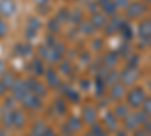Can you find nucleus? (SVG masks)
Masks as SVG:
<instances>
[{
	"instance_id": "423d86ee",
	"label": "nucleus",
	"mask_w": 151,
	"mask_h": 136,
	"mask_svg": "<svg viewBox=\"0 0 151 136\" xmlns=\"http://www.w3.org/2000/svg\"><path fill=\"white\" fill-rule=\"evenodd\" d=\"M17 11L14 0H0V14L3 17H11L14 15Z\"/></svg>"
},
{
	"instance_id": "ddd939ff",
	"label": "nucleus",
	"mask_w": 151,
	"mask_h": 136,
	"mask_svg": "<svg viewBox=\"0 0 151 136\" xmlns=\"http://www.w3.org/2000/svg\"><path fill=\"white\" fill-rule=\"evenodd\" d=\"M104 23H106V18H104V15H101V14H94V15L91 17V24H92L94 27H101Z\"/></svg>"
},
{
	"instance_id": "4c0bfd02",
	"label": "nucleus",
	"mask_w": 151,
	"mask_h": 136,
	"mask_svg": "<svg viewBox=\"0 0 151 136\" xmlns=\"http://www.w3.org/2000/svg\"><path fill=\"white\" fill-rule=\"evenodd\" d=\"M5 68H6V65H5V62L2 59H0V74H3L5 73Z\"/></svg>"
},
{
	"instance_id": "473e14b6",
	"label": "nucleus",
	"mask_w": 151,
	"mask_h": 136,
	"mask_svg": "<svg viewBox=\"0 0 151 136\" xmlns=\"http://www.w3.org/2000/svg\"><path fill=\"white\" fill-rule=\"evenodd\" d=\"M56 107H58V110H59V114H64V112H65L64 101H62V100H58V101H56Z\"/></svg>"
},
{
	"instance_id": "6e6552de",
	"label": "nucleus",
	"mask_w": 151,
	"mask_h": 136,
	"mask_svg": "<svg viewBox=\"0 0 151 136\" xmlns=\"http://www.w3.org/2000/svg\"><path fill=\"white\" fill-rule=\"evenodd\" d=\"M27 88L30 92L36 94V95H44L45 94V88L42 86V83H40L38 80H27Z\"/></svg>"
},
{
	"instance_id": "9b49d317",
	"label": "nucleus",
	"mask_w": 151,
	"mask_h": 136,
	"mask_svg": "<svg viewBox=\"0 0 151 136\" xmlns=\"http://www.w3.org/2000/svg\"><path fill=\"white\" fill-rule=\"evenodd\" d=\"M124 95V85H112V89H110V98L113 100H119V98Z\"/></svg>"
},
{
	"instance_id": "cd10ccee",
	"label": "nucleus",
	"mask_w": 151,
	"mask_h": 136,
	"mask_svg": "<svg viewBox=\"0 0 151 136\" xmlns=\"http://www.w3.org/2000/svg\"><path fill=\"white\" fill-rule=\"evenodd\" d=\"M65 94L71 98L73 101H77V100H79V95L76 94V92H74V89H71V88H65Z\"/></svg>"
},
{
	"instance_id": "dca6fc26",
	"label": "nucleus",
	"mask_w": 151,
	"mask_h": 136,
	"mask_svg": "<svg viewBox=\"0 0 151 136\" xmlns=\"http://www.w3.org/2000/svg\"><path fill=\"white\" fill-rule=\"evenodd\" d=\"M103 9L107 12V14H113L115 12V8H116V3L112 2V0H103Z\"/></svg>"
},
{
	"instance_id": "e433bc0d",
	"label": "nucleus",
	"mask_w": 151,
	"mask_h": 136,
	"mask_svg": "<svg viewBox=\"0 0 151 136\" xmlns=\"http://www.w3.org/2000/svg\"><path fill=\"white\" fill-rule=\"evenodd\" d=\"M145 130L148 135H151V121H145Z\"/></svg>"
},
{
	"instance_id": "2eb2a0df",
	"label": "nucleus",
	"mask_w": 151,
	"mask_h": 136,
	"mask_svg": "<svg viewBox=\"0 0 151 136\" xmlns=\"http://www.w3.org/2000/svg\"><path fill=\"white\" fill-rule=\"evenodd\" d=\"M47 80H48V85L50 86H58L59 85V77L53 73V70H48L47 71Z\"/></svg>"
},
{
	"instance_id": "b1692460",
	"label": "nucleus",
	"mask_w": 151,
	"mask_h": 136,
	"mask_svg": "<svg viewBox=\"0 0 151 136\" xmlns=\"http://www.w3.org/2000/svg\"><path fill=\"white\" fill-rule=\"evenodd\" d=\"M115 114H116L118 117H121V118H125V117L129 115V112H127V106L119 104V106L116 107V110H115Z\"/></svg>"
},
{
	"instance_id": "c03bdc74",
	"label": "nucleus",
	"mask_w": 151,
	"mask_h": 136,
	"mask_svg": "<svg viewBox=\"0 0 151 136\" xmlns=\"http://www.w3.org/2000/svg\"><path fill=\"white\" fill-rule=\"evenodd\" d=\"M145 2H151V0H145Z\"/></svg>"
},
{
	"instance_id": "a19ab883",
	"label": "nucleus",
	"mask_w": 151,
	"mask_h": 136,
	"mask_svg": "<svg viewBox=\"0 0 151 136\" xmlns=\"http://www.w3.org/2000/svg\"><path fill=\"white\" fill-rule=\"evenodd\" d=\"M118 136H127V135H125L124 132H119V133H118Z\"/></svg>"
},
{
	"instance_id": "ea45409f",
	"label": "nucleus",
	"mask_w": 151,
	"mask_h": 136,
	"mask_svg": "<svg viewBox=\"0 0 151 136\" xmlns=\"http://www.w3.org/2000/svg\"><path fill=\"white\" fill-rule=\"evenodd\" d=\"M83 27H85V29H83V32H86V33L92 32V30H89V24H88V23H86V24H83Z\"/></svg>"
},
{
	"instance_id": "f3484780",
	"label": "nucleus",
	"mask_w": 151,
	"mask_h": 136,
	"mask_svg": "<svg viewBox=\"0 0 151 136\" xmlns=\"http://www.w3.org/2000/svg\"><path fill=\"white\" fill-rule=\"evenodd\" d=\"M44 130H45V127H44L42 122H36L32 129V132H30V136H42Z\"/></svg>"
},
{
	"instance_id": "c756f323",
	"label": "nucleus",
	"mask_w": 151,
	"mask_h": 136,
	"mask_svg": "<svg viewBox=\"0 0 151 136\" xmlns=\"http://www.w3.org/2000/svg\"><path fill=\"white\" fill-rule=\"evenodd\" d=\"M144 112L147 115H151V98H148V100H144Z\"/></svg>"
},
{
	"instance_id": "a878e982",
	"label": "nucleus",
	"mask_w": 151,
	"mask_h": 136,
	"mask_svg": "<svg viewBox=\"0 0 151 136\" xmlns=\"http://www.w3.org/2000/svg\"><path fill=\"white\" fill-rule=\"evenodd\" d=\"M32 68L35 70V73H36V74H42V73H44V68L41 67V62H40L38 59L32 62Z\"/></svg>"
},
{
	"instance_id": "39448f33",
	"label": "nucleus",
	"mask_w": 151,
	"mask_h": 136,
	"mask_svg": "<svg viewBox=\"0 0 151 136\" xmlns=\"http://www.w3.org/2000/svg\"><path fill=\"white\" fill-rule=\"evenodd\" d=\"M125 8H127V15H129L130 18L141 17L142 14H145V11H147L145 5H144V3H139V2H133V3L127 5Z\"/></svg>"
},
{
	"instance_id": "c9c22d12",
	"label": "nucleus",
	"mask_w": 151,
	"mask_h": 136,
	"mask_svg": "<svg viewBox=\"0 0 151 136\" xmlns=\"http://www.w3.org/2000/svg\"><path fill=\"white\" fill-rule=\"evenodd\" d=\"M42 136H55V132L52 129H45L44 133H42Z\"/></svg>"
},
{
	"instance_id": "4468645a",
	"label": "nucleus",
	"mask_w": 151,
	"mask_h": 136,
	"mask_svg": "<svg viewBox=\"0 0 151 136\" xmlns=\"http://www.w3.org/2000/svg\"><path fill=\"white\" fill-rule=\"evenodd\" d=\"M104 122H106V126L110 129V130H115L116 129V118L113 114H107L104 117Z\"/></svg>"
},
{
	"instance_id": "aec40b11",
	"label": "nucleus",
	"mask_w": 151,
	"mask_h": 136,
	"mask_svg": "<svg viewBox=\"0 0 151 136\" xmlns=\"http://www.w3.org/2000/svg\"><path fill=\"white\" fill-rule=\"evenodd\" d=\"M115 62H116V55H115V53H109V55H106V58H104V64H106L107 68H112L113 65H115Z\"/></svg>"
},
{
	"instance_id": "393cba45",
	"label": "nucleus",
	"mask_w": 151,
	"mask_h": 136,
	"mask_svg": "<svg viewBox=\"0 0 151 136\" xmlns=\"http://www.w3.org/2000/svg\"><path fill=\"white\" fill-rule=\"evenodd\" d=\"M40 26L41 24H40V21H38L36 18H30L29 20V30L32 29V32H36L38 29H40Z\"/></svg>"
},
{
	"instance_id": "7ed1b4c3",
	"label": "nucleus",
	"mask_w": 151,
	"mask_h": 136,
	"mask_svg": "<svg viewBox=\"0 0 151 136\" xmlns=\"http://www.w3.org/2000/svg\"><path fill=\"white\" fill-rule=\"evenodd\" d=\"M21 103L24 107H29V109H38L41 107V100H40V95H36L33 92H26V95H24L21 98Z\"/></svg>"
},
{
	"instance_id": "1a4fd4ad",
	"label": "nucleus",
	"mask_w": 151,
	"mask_h": 136,
	"mask_svg": "<svg viewBox=\"0 0 151 136\" xmlns=\"http://www.w3.org/2000/svg\"><path fill=\"white\" fill-rule=\"evenodd\" d=\"M12 126H15V127H23L24 126V115L23 112H20V110H12Z\"/></svg>"
},
{
	"instance_id": "37998d69",
	"label": "nucleus",
	"mask_w": 151,
	"mask_h": 136,
	"mask_svg": "<svg viewBox=\"0 0 151 136\" xmlns=\"http://www.w3.org/2000/svg\"><path fill=\"white\" fill-rule=\"evenodd\" d=\"M86 136H92V135H91V133H89V135H86Z\"/></svg>"
},
{
	"instance_id": "0eeeda50",
	"label": "nucleus",
	"mask_w": 151,
	"mask_h": 136,
	"mask_svg": "<svg viewBox=\"0 0 151 136\" xmlns=\"http://www.w3.org/2000/svg\"><path fill=\"white\" fill-rule=\"evenodd\" d=\"M139 36L144 40H150L151 38V20H144L139 24Z\"/></svg>"
},
{
	"instance_id": "4be33fe9",
	"label": "nucleus",
	"mask_w": 151,
	"mask_h": 136,
	"mask_svg": "<svg viewBox=\"0 0 151 136\" xmlns=\"http://www.w3.org/2000/svg\"><path fill=\"white\" fill-rule=\"evenodd\" d=\"M2 82H3L5 85H6V88H8V89H11V86L14 85L15 79L12 77L11 74H5V73H3V77H2Z\"/></svg>"
},
{
	"instance_id": "f704fd0d",
	"label": "nucleus",
	"mask_w": 151,
	"mask_h": 136,
	"mask_svg": "<svg viewBox=\"0 0 151 136\" xmlns=\"http://www.w3.org/2000/svg\"><path fill=\"white\" fill-rule=\"evenodd\" d=\"M115 3H116V6H127V3H129V0H115Z\"/></svg>"
},
{
	"instance_id": "20e7f679",
	"label": "nucleus",
	"mask_w": 151,
	"mask_h": 136,
	"mask_svg": "<svg viewBox=\"0 0 151 136\" xmlns=\"http://www.w3.org/2000/svg\"><path fill=\"white\" fill-rule=\"evenodd\" d=\"M11 91L14 94V98L21 100V98L26 95V92H29V88H27V83L24 80H15L14 85L11 86Z\"/></svg>"
},
{
	"instance_id": "6ab92c4d",
	"label": "nucleus",
	"mask_w": 151,
	"mask_h": 136,
	"mask_svg": "<svg viewBox=\"0 0 151 136\" xmlns=\"http://www.w3.org/2000/svg\"><path fill=\"white\" fill-rule=\"evenodd\" d=\"M2 122H3L5 127H11L12 126V114L9 112L8 109H6V112H3V115H2Z\"/></svg>"
},
{
	"instance_id": "5701e85b",
	"label": "nucleus",
	"mask_w": 151,
	"mask_h": 136,
	"mask_svg": "<svg viewBox=\"0 0 151 136\" xmlns=\"http://www.w3.org/2000/svg\"><path fill=\"white\" fill-rule=\"evenodd\" d=\"M119 29L122 30L124 38H127V40H130V38H132V30H130V26H129V24H124V23H121Z\"/></svg>"
},
{
	"instance_id": "bb28decb",
	"label": "nucleus",
	"mask_w": 151,
	"mask_h": 136,
	"mask_svg": "<svg viewBox=\"0 0 151 136\" xmlns=\"http://www.w3.org/2000/svg\"><path fill=\"white\" fill-rule=\"evenodd\" d=\"M91 135H92V136H106L104 132L101 130V127H100L98 124H94V126H92V132H91Z\"/></svg>"
},
{
	"instance_id": "412c9836",
	"label": "nucleus",
	"mask_w": 151,
	"mask_h": 136,
	"mask_svg": "<svg viewBox=\"0 0 151 136\" xmlns=\"http://www.w3.org/2000/svg\"><path fill=\"white\" fill-rule=\"evenodd\" d=\"M137 126V119L134 118V115H127L125 117V127L127 129H134Z\"/></svg>"
},
{
	"instance_id": "a211bd4d",
	"label": "nucleus",
	"mask_w": 151,
	"mask_h": 136,
	"mask_svg": "<svg viewBox=\"0 0 151 136\" xmlns=\"http://www.w3.org/2000/svg\"><path fill=\"white\" fill-rule=\"evenodd\" d=\"M67 127L71 130V132H76V130H79L80 129V121H79V118H70L68 119V124H67Z\"/></svg>"
},
{
	"instance_id": "c85d7f7f",
	"label": "nucleus",
	"mask_w": 151,
	"mask_h": 136,
	"mask_svg": "<svg viewBox=\"0 0 151 136\" xmlns=\"http://www.w3.org/2000/svg\"><path fill=\"white\" fill-rule=\"evenodd\" d=\"M6 33H8V24H6V21L0 20V38H3Z\"/></svg>"
},
{
	"instance_id": "7c9ffc66",
	"label": "nucleus",
	"mask_w": 151,
	"mask_h": 136,
	"mask_svg": "<svg viewBox=\"0 0 151 136\" xmlns=\"http://www.w3.org/2000/svg\"><path fill=\"white\" fill-rule=\"evenodd\" d=\"M116 77H118V74H116L115 71H110L109 76H107V79H106V82H107V83H113V82L116 80Z\"/></svg>"
},
{
	"instance_id": "58836bf2",
	"label": "nucleus",
	"mask_w": 151,
	"mask_h": 136,
	"mask_svg": "<svg viewBox=\"0 0 151 136\" xmlns=\"http://www.w3.org/2000/svg\"><path fill=\"white\" fill-rule=\"evenodd\" d=\"M134 136H148V133H147L145 130H139V132L134 133Z\"/></svg>"
},
{
	"instance_id": "79ce46f5",
	"label": "nucleus",
	"mask_w": 151,
	"mask_h": 136,
	"mask_svg": "<svg viewBox=\"0 0 151 136\" xmlns=\"http://www.w3.org/2000/svg\"><path fill=\"white\" fill-rule=\"evenodd\" d=\"M0 136H6V135H5L3 132H0Z\"/></svg>"
},
{
	"instance_id": "72a5a7b5",
	"label": "nucleus",
	"mask_w": 151,
	"mask_h": 136,
	"mask_svg": "<svg viewBox=\"0 0 151 136\" xmlns=\"http://www.w3.org/2000/svg\"><path fill=\"white\" fill-rule=\"evenodd\" d=\"M8 91V88H6V85L2 82V80H0V95H3L5 92Z\"/></svg>"
},
{
	"instance_id": "f03ea898",
	"label": "nucleus",
	"mask_w": 151,
	"mask_h": 136,
	"mask_svg": "<svg viewBox=\"0 0 151 136\" xmlns=\"http://www.w3.org/2000/svg\"><path fill=\"white\" fill-rule=\"evenodd\" d=\"M137 77H139V71H137L134 67H127L124 68V71L121 73V82L122 85H132L137 80Z\"/></svg>"
},
{
	"instance_id": "f8f14e48",
	"label": "nucleus",
	"mask_w": 151,
	"mask_h": 136,
	"mask_svg": "<svg viewBox=\"0 0 151 136\" xmlns=\"http://www.w3.org/2000/svg\"><path fill=\"white\" fill-rule=\"evenodd\" d=\"M119 26H121V20H119L118 17H113V18L109 21V24L106 26V33L110 35V33H113L115 30H119Z\"/></svg>"
},
{
	"instance_id": "9d476101",
	"label": "nucleus",
	"mask_w": 151,
	"mask_h": 136,
	"mask_svg": "<svg viewBox=\"0 0 151 136\" xmlns=\"http://www.w3.org/2000/svg\"><path fill=\"white\" fill-rule=\"evenodd\" d=\"M83 118H85V121L88 122V124H94L95 122V118H97V115H95V110L91 107V106H86L85 109H83Z\"/></svg>"
},
{
	"instance_id": "2f4dec72",
	"label": "nucleus",
	"mask_w": 151,
	"mask_h": 136,
	"mask_svg": "<svg viewBox=\"0 0 151 136\" xmlns=\"http://www.w3.org/2000/svg\"><path fill=\"white\" fill-rule=\"evenodd\" d=\"M134 118L137 119V122H145L147 121V114L145 112H139V114H136Z\"/></svg>"
},
{
	"instance_id": "f257e3e1",
	"label": "nucleus",
	"mask_w": 151,
	"mask_h": 136,
	"mask_svg": "<svg viewBox=\"0 0 151 136\" xmlns=\"http://www.w3.org/2000/svg\"><path fill=\"white\" fill-rule=\"evenodd\" d=\"M144 100H145V92L142 88H137L136 86V88L130 89V92L127 94V101L132 107H137L139 104L144 103Z\"/></svg>"
}]
</instances>
